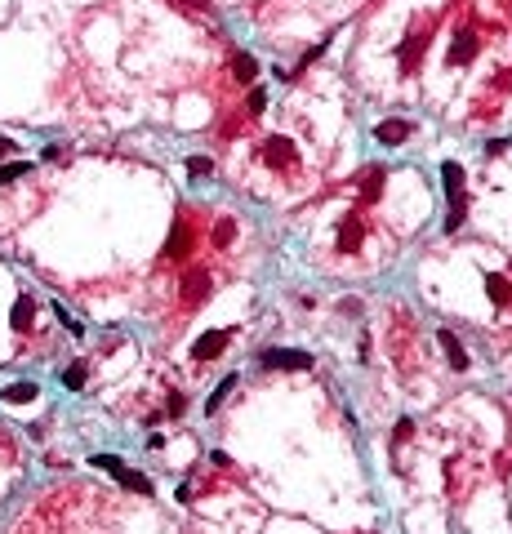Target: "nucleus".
Returning a JSON list of instances; mask_svg holds the SVG:
<instances>
[{
    "instance_id": "nucleus-10",
    "label": "nucleus",
    "mask_w": 512,
    "mask_h": 534,
    "mask_svg": "<svg viewBox=\"0 0 512 534\" xmlns=\"http://www.w3.org/2000/svg\"><path fill=\"white\" fill-rule=\"evenodd\" d=\"M232 76H236L241 85H254V76H259V58L246 54V50H236V54H232Z\"/></svg>"
},
{
    "instance_id": "nucleus-11",
    "label": "nucleus",
    "mask_w": 512,
    "mask_h": 534,
    "mask_svg": "<svg viewBox=\"0 0 512 534\" xmlns=\"http://www.w3.org/2000/svg\"><path fill=\"white\" fill-rule=\"evenodd\" d=\"M436 338H441V352H446V356H450V366H455V370H468V352H463V343H459V334H455V330H441V334H436Z\"/></svg>"
},
{
    "instance_id": "nucleus-26",
    "label": "nucleus",
    "mask_w": 512,
    "mask_h": 534,
    "mask_svg": "<svg viewBox=\"0 0 512 534\" xmlns=\"http://www.w3.org/2000/svg\"><path fill=\"white\" fill-rule=\"evenodd\" d=\"M18 147H14V138H0V165H5V156H14Z\"/></svg>"
},
{
    "instance_id": "nucleus-7",
    "label": "nucleus",
    "mask_w": 512,
    "mask_h": 534,
    "mask_svg": "<svg viewBox=\"0 0 512 534\" xmlns=\"http://www.w3.org/2000/svg\"><path fill=\"white\" fill-rule=\"evenodd\" d=\"M192 227H187V218H178L174 223V232H169V240H165V259H187L192 254Z\"/></svg>"
},
{
    "instance_id": "nucleus-14",
    "label": "nucleus",
    "mask_w": 512,
    "mask_h": 534,
    "mask_svg": "<svg viewBox=\"0 0 512 534\" xmlns=\"http://www.w3.org/2000/svg\"><path fill=\"white\" fill-rule=\"evenodd\" d=\"M485 289L495 294V303H499V308H512V281H508V276L485 272Z\"/></svg>"
},
{
    "instance_id": "nucleus-22",
    "label": "nucleus",
    "mask_w": 512,
    "mask_h": 534,
    "mask_svg": "<svg viewBox=\"0 0 512 534\" xmlns=\"http://www.w3.org/2000/svg\"><path fill=\"white\" fill-rule=\"evenodd\" d=\"M187 174L192 178H210L214 174V161H210V156H187Z\"/></svg>"
},
{
    "instance_id": "nucleus-8",
    "label": "nucleus",
    "mask_w": 512,
    "mask_h": 534,
    "mask_svg": "<svg viewBox=\"0 0 512 534\" xmlns=\"http://www.w3.org/2000/svg\"><path fill=\"white\" fill-rule=\"evenodd\" d=\"M227 338H232V330H210V334H201L197 343H192V356H197V361H214L218 352L227 347Z\"/></svg>"
},
{
    "instance_id": "nucleus-20",
    "label": "nucleus",
    "mask_w": 512,
    "mask_h": 534,
    "mask_svg": "<svg viewBox=\"0 0 512 534\" xmlns=\"http://www.w3.org/2000/svg\"><path fill=\"white\" fill-rule=\"evenodd\" d=\"M85 374H90V366H85V361H76V366H67V374H63V383L71 387V392H80V387H85Z\"/></svg>"
},
{
    "instance_id": "nucleus-4",
    "label": "nucleus",
    "mask_w": 512,
    "mask_h": 534,
    "mask_svg": "<svg viewBox=\"0 0 512 534\" xmlns=\"http://www.w3.org/2000/svg\"><path fill=\"white\" fill-rule=\"evenodd\" d=\"M477 50H481V36L472 31V27H463V31L455 36V45H450L446 63H450V67H468L472 58H477Z\"/></svg>"
},
{
    "instance_id": "nucleus-5",
    "label": "nucleus",
    "mask_w": 512,
    "mask_h": 534,
    "mask_svg": "<svg viewBox=\"0 0 512 534\" xmlns=\"http://www.w3.org/2000/svg\"><path fill=\"white\" fill-rule=\"evenodd\" d=\"M410 134H414V125H410L406 116H387V120H379V125H374V138H379V147H401Z\"/></svg>"
},
{
    "instance_id": "nucleus-19",
    "label": "nucleus",
    "mask_w": 512,
    "mask_h": 534,
    "mask_svg": "<svg viewBox=\"0 0 512 534\" xmlns=\"http://www.w3.org/2000/svg\"><path fill=\"white\" fill-rule=\"evenodd\" d=\"M31 312H36V308H31V298L22 294V298L14 303V317H9V321H14V330H27V325H31Z\"/></svg>"
},
{
    "instance_id": "nucleus-17",
    "label": "nucleus",
    "mask_w": 512,
    "mask_h": 534,
    "mask_svg": "<svg viewBox=\"0 0 512 534\" xmlns=\"http://www.w3.org/2000/svg\"><path fill=\"white\" fill-rule=\"evenodd\" d=\"M232 387H236V374H227V379H223V383H218L214 392H210V400H205V414H218V405L227 400V392H232Z\"/></svg>"
},
{
    "instance_id": "nucleus-24",
    "label": "nucleus",
    "mask_w": 512,
    "mask_h": 534,
    "mask_svg": "<svg viewBox=\"0 0 512 534\" xmlns=\"http://www.w3.org/2000/svg\"><path fill=\"white\" fill-rule=\"evenodd\" d=\"M94 468H103V472H112V477H116V472L125 468V463H120L116 454H94Z\"/></svg>"
},
{
    "instance_id": "nucleus-15",
    "label": "nucleus",
    "mask_w": 512,
    "mask_h": 534,
    "mask_svg": "<svg viewBox=\"0 0 512 534\" xmlns=\"http://www.w3.org/2000/svg\"><path fill=\"white\" fill-rule=\"evenodd\" d=\"M36 392H41L36 383H9V387H5L0 396H5L9 405H27V400H36Z\"/></svg>"
},
{
    "instance_id": "nucleus-1",
    "label": "nucleus",
    "mask_w": 512,
    "mask_h": 534,
    "mask_svg": "<svg viewBox=\"0 0 512 534\" xmlns=\"http://www.w3.org/2000/svg\"><path fill=\"white\" fill-rule=\"evenodd\" d=\"M432 31H436V18H423V27L410 31L406 41H401V50H397V54H401V58H397V63H401V76H410V71L419 67V58H423V50H428Z\"/></svg>"
},
{
    "instance_id": "nucleus-2",
    "label": "nucleus",
    "mask_w": 512,
    "mask_h": 534,
    "mask_svg": "<svg viewBox=\"0 0 512 534\" xmlns=\"http://www.w3.org/2000/svg\"><path fill=\"white\" fill-rule=\"evenodd\" d=\"M259 366H263V370L303 374V370H312V352H294V347H267V352H259Z\"/></svg>"
},
{
    "instance_id": "nucleus-12",
    "label": "nucleus",
    "mask_w": 512,
    "mask_h": 534,
    "mask_svg": "<svg viewBox=\"0 0 512 534\" xmlns=\"http://www.w3.org/2000/svg\"><path fill=\"white\" fill-rule=\"evenodd\" d=\"M463 218H468V192H455V196H450V210H446V232L450 236L463 227Z\"/></svg>"
},
{
    "instance_id": "nucleus-21",
    "label": "nucleus",
    "mask_w": 512,
    "mask_h": 534,
    "mask_svg": "<svg viewBox=\"0 0 512 534\" xmlns=\"http://www.w3.org/2000/svg\"><path fill=\"white\" fill-rule=\"evenodd\" d=\"M22 174H31V161H14V165H0V187H5V183H14V178H22Z\"/></svg>"
},
{
    "instance_id": "nucleus-6",
    "label": "nucleus",
    "mask_w": 512,
    "mask_h": 534,
    "mask_svg": "<svg viewBox=\"0 0 512 534\" xmlns=\"http://www.w3.org/2000/svg\"><path fill=\"white\" fill-rule=\"evenodd\" d=\"M361 236H365L361 218H357V214H348L343 223H339V236H334V245H339V254H357V250H361Z\"/></svg>"
},
{
    "instance_id": "nucleus-25",
    "label": "nucleus",
    "mask_w": 512,
    "mask_h": 534,
    "mask_svg": "<svg viewBox=\"0 0 512 534\" xmlns=\"http://www.w3.org/2000/svg\"><path fill=\"white\" fill-rule=\"evenodd\" d=\"M169 414H174V419L183 414V392H169Z\"/></svg>"
},
{
    "instance_id": "nucleus-9",
    "label": "nucleus",
    "mask_w": 512,
    "mask_h": 534,
    "mask_svg": "<svg viewBox=\"0 0 512 534\" xmlns=\"http://www.w3.org/2000/svg\"><path fill=\"white\" fill-rule=\"evenodd\" d=\"M205 294H210V272H205V267H192L187 281H183V303H187V308H197Z\"/></svg>"
},
{
    "instance_id": "nucleus-13",
    "label": "nucleus",
    "mask_w": 512,
    "mask_h": 534,
    "mask_svg": "<svg viewBox=\"0 0 512 534\" xmlns=\"http://www.w3.org/2000/svg\"><path fill=\"white\" fill-rule=\"evenodd\" d=\"M383 165H374V169H365V178H361V192H357V196L365 201V205H370V201H379V192H383Z\"/></svg>"
},
{
    "instance_id": "nucleus-18",
    "label": "nucleus",
    "mask_w": 512,
    "mask_h": 534,
    "mask_svg": "<svg viewBox=\"0 0 512 534\" xmlns=\"http://www.w3.org/2000/svg\"><path fill=\"white\" fill-rule=\"evenodd\" d=\"M210 240H214L218 250H227L232 240H236V223H232V218H218V223H214V236H210Z\"/></svg>"
},
{
    "instance_id": "nucleus-3",
    "label": "nucleus",
    "mask_w": 512,
    "mask_h": 534,
    "mask_svg": "<svg viewBox=\"0 0 512 534\" xmlns=\"http://www.w3.org/2000/svg\"><path fill=\"white\" fill-rule=\"evenodd\" d=\"M263 161L276 165V169H290L299 161V147L285 138V134H272V138H263Z\"/></svg>"
},
{
    "instance_id": "nucleus-16",
    "label": "nucleus",
    "mask_w": 512,
    "mask_h": 534,
    "mask_svg": "<svg viewBox=\"0 0 512 534\" xmlns=\"http://www.w3.org/2000/svg\"><path fill=\"white\" fill-rule=\"evenodd\" d=\"M116 477H120V485H125V490H134V494H152V481L143 477V472H129V468H120Z\"/></svg>"
},
{
    "instance_id": "nucleus-23",
    "label": "nucleus",
    "mask_w": 512,
    "mask_h": 534,
    "mask_svg": "<svg viewBox=\"0 0 512 534\" xmlns=\"http://www.w3.org/2000/svg\"><path fill=\"white\" fill-rule=\"evenodd\" d=\"M263 107H267V89H259V85H250V99H246V112H250V116H263Z\"/></svg>"
}]
</instances>
